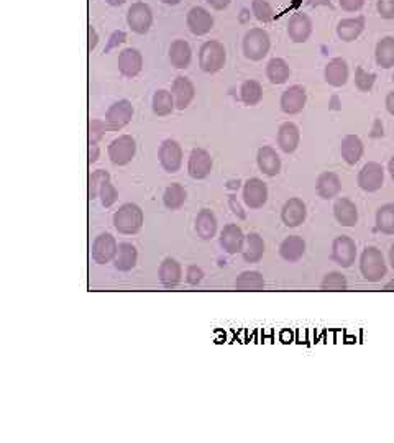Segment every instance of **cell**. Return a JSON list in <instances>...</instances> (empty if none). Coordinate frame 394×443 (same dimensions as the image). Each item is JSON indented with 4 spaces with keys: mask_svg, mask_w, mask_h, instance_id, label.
<instances>
[{
    "mask_svg": "<svg viewBox=\"0 0 394 443\" xmlns=\"http://www.w3.org/2000/svg\"><path fill=\"white\" fill-rule=\"evenodd\" d=\"M114 227L121 235H135L143 227V210L137 204H124L114 215Z\"/></svg>",
    "mask_w": 394,
    "mask_h": 443,
    "instance_id": "cell-1",
    "label": "cell"
},
{
    "mask_svg": "<svg viewBox=\"0 0 394 443\" xmlns=\"http://www.w3.org/2000/svg\"><path fill=\"white\" fill-rule=\"evenodd\" d=\"M360 271L368 282H380L386 276V263H384L383 253L375 247L364 248L362 258H360Z\"/></svg>",
    "mask_w": 394,
    "mask_h": 443,
    "instance_id": "cell-2",
    "label": "cell"
},
{
    "mask_svg": "<svg viewBox=\"0 0 394 443\" xmlns=\"http://www.w3.org/2000/svg\"><path fill=\"white\" fill-rule=\"evenodd\" d=\"M227 61V53H225L224 45L220 41L211 40L205 41L199 49V66L204 73L213 74L220 71Z\"/></svg>",
    "mask_w": 394,
    "mask_h": 443,
    "instance_id": "cell-3",
    "label": "cell"
},
{
    "mask_svg": "<svg viewBox=\"0 0 394 443\" xmlns=\"http://www.w3.org/2000/svg\"><path fill=\"white\" fill-rule=\"evenodd\" d=\"M270 35L263 28H251L243 36V53L251 61H262L270 53Z\"/></svg>",
    "mask_w": 394,
    "mask_h": 443,
    "instance_id": "cell-4",
    "label": "cell"
},
{
    "mask_svg": "<svg viewBox=\"0 0 394 443\" xmlns=\"http://www.w3.org/2000/svg\"><path fill=\"white\" fill-rule=\"evenodd\" d=\"M107 153L112 163L117 164V166H125V164L132 161L137 153L135 138L130 137V135H120L119 138L111 141Z\"/></svg>",
    "mask_w": 394,
    "mask_h": 443,
    "instance_id": "cell-5",
    "label": "cell"
},
{
    "mask_svg": "<svg viewBox=\"0 0 394 443\" xmlns=\"http://www.w3.org/2000/svg\"><path fill=\"white\" fill-rule=\"evenodd\" d=\"M127 23L132 28V32L138 35H145L153 23V12L148 3L135 2L132 3L127 12Z\"/></svg>",
    "mask_w": 394,
    "mask_h": 443,
    "instance_id": "cell-6",
    "label": "cell"
},
{
    "mask_svg": "<svg viewBox=\"0 0 394 443\" xmlns=\"http://www.w3.org/2000/svg\"><path fill=\"white\" fill-rule=\"evenodd\" d=\"M356 183L364 192H376L384 184V170L380 163L370 161L360 170Z\"/></svg>",
    "mask_w": 394,
    "mask_h": 443,
    "instance_id": "cell-7",
    "label": "cell"
},
{
    "mask_svg": "<svg viewBox=\"0 0 394 443\" xmlns=\"http://www.w3.org/2000/svg\"><path fill=\"white\" fill-rule=\"evenodd\" d=\"M158 158L163 170L170 172V174H174V172L179 171V168L183 164V148L178 141L165 140L161 143V146H159Z\"/></svg>",
    "mask_w": 394,
    "mask_h": 443,
    "instance_id": "cell-8",
    "label": "cell"
},
{
    "mask_svg": "<svg viewBox=\"0 0 394 443\" xmlns=\"http://www.w3.org/2000/svg\"><path fill=\"white\" fill-rule=\"evenodd\" d=\"M133 117V105L130 100L121 99L117 100L108 107L106 113V124L108 130H121L125 125L132 122Z\"/></svg>",
    "mask_w": 394,
    "mask_h": 443,
    "instance_id": "cell-9",
    "label": "cell"
},
{
    "mask_svg": "<svg viewBox=\"0 0 394 443\" xmlns=\"http://www.w3.org/2000/svg\"><path fill=\"white\" fill-rule=\"evenodd\" d=\"M119 245L111 234H102L92 243V260L99 264H107L115 260Z\"/></svg>",
    "mask_w": 394,
    "mask_h": 443,
    "instance_id": "cell-10",
    "label": "cell"
},
{
    "mask_svg": "<svg viewBox=\"0 0 394 443\" xmlns=\"http://www.w3.org/2000/svg\"><path fill=\"white\" fill-rule=\"evenodd\" d=\"M332 260L342 268H350L356 260V245L350 236H337L332 243Z\"/></svg>",
    "mask_w": 394,
    "mask_h": 443,
    "instance_id": "cell-11",
    "label": "cell"
},
{
    "mask_svg": "<svg viewBox=\"0 0 394 443\" xmlns=\"http://www.w3.org/2000/svg\"><path fill=\"white\" fill-rule=\"evenodd\" d=\"M268 201V185L258 177H251L243 188V202L250 209H262Z\"/></svg>",
    "mask_w": 394,
    "mask_h": 443,
    "instance_id": "cell-12",
    "label": "cell"
},
{
    "mask_svg": "<svg viewBox=\"0 0 394 443\" xmlns=\"http://www.w3.org/2000/svg\"><path fill=\"white\" fill-rule=\"evenodd\" d=\"M305 100H308V94L303 86H291L281 95V111L288 115H296L301 113L305 107Z\"/></svg>",
    "mask_w": 394,
    "mask_h": 443,
    "instance_id": "cell-13",
    "label": "cell"
},
{
    "mask_svg": "<svg viewBox=\"0 0 394 443\" xmlns=\"http://www.w3.org/2000/svg\"><path fill=\"white\" fill-rule=\"evenodd\" d=\"M212 158L202 148H194L187 163V172L192 179H205L212 171Z\"/></svg>",
    "mask_w": 394,
    "mask_h": 443,
    "instance_id": "cell-14",
    "label": "cell"
},
{
    "mask_svg": "<svg viewBox=\"0 0 394 443\" xmlns=\"http://www.w3.org/2000/svg\"><path fill=\"white\" fill-rule=\"evenodd\" d=\"M305 217H308V207L301 199H297V197H292V199H289L286 204L283 205V209H281V220L289 229H296V227H299L301 223H304Z\"/></svg>",
    "mask_w": 394,
    "mask_h": 443,
    "instance_id": "cell-15",
    "label": "cell"
},
{
    "mask_svg": "<svg viewBox=\"0 0 394 443\" xmlns=\"http://www.w3.org/2000/svg\"><path fill=\"white\" fill-rule=\"evenodd\" d=\"M312 35V20L305 14H294L288 22V36L294 43H305Z\"/></svg>",
    "mask_w": 394,
    "mask_h": 443,
    "instance_id": "cell-16",
    "label": "cell"
},
{
    "mask_svg": "<svg viewBox=\"0 0 394 443\" xmlns=\"http://www.w3.org/2000/svg\"><path fill=\"white\" fill-rule=\"evenodd\" d=\"M186 23L191 33H194L196 36H202L212 30L213 19L204 7H192L186 16Z\"/></svg>",
    "mask_w": 394,
    "mask_h": 443,
    "instance_id": "cell-17",
    "label": "cell"
},
{
    "mask_svg": "<svg viewBox=\"0 0 394 443\" xmlns=\"http://www.w3.org/2000/svg\"><path fill=\"white\" fill-rule=\"evenodd\" d=\"M171 94L174 97L176 109L184 111V109L189 107L192 99H194L196 87L194 84L191 82V79L184 78V76H179V78L174 79L173 87H171Z\"/></svg>",
    "mask_w": 394,
    "mask_h": 443,
    "instance_id": "cell-18",
    "label": "cell"
},
{
    "mask_svg": "<svg viewBox=\"0 0 394 443\" xmlns=\"http://www.w3.org/2000/svg\"><path fill=\"white\" fill-rule=\"evenodd\" d=\"M143 56L135 48H127L119 54V71L125 78H135L141 73Z\"/></svg>",
    "mask_w": 394,
    "mask_h": 443,
    "instance_id": "cell-19",
    "label": "cell"
},
{
    "mask_svg": "<svg viewBox=\"0 0 394 443\" xmlns=\"http://www.w3.org/2000/svg\"><path fill=\"white\" fill-rule=\"evenodd\" d=\"M246 236L243 235L242 229L235 223H229V225L224 227L220 234V245L229 255H237V253H242L243 245H245Z\"/></svg>",
    "mask_w": 394,
    "mask_h": 443,
    "instance_id": "cell-20",
    "label": "cell"
},
{
    "mask_svg": "<svg viewBox=\"0 0 394 443\" xmlns=\"http://www.w3.org/2000/svg\"><path fill=\"white\" fill-rule=\"evenodd\" d=\"M349 65H347L345 59L342 58H334L327 63L324 78L327 84H330L332 87H342L345 86L347 81H349Z\"/></svg>",
    "mask_w": 394,
    "mask_h": 443,
    "instance_id": "cell-21",
    "label": "cell"
},
{
    "mask_svg": "<svg viewBox=\"0 0 394 443\" xmlns=\"http://www.w3.org/2000/svg\"><path fill=\"white\" fill-rule=\"evenodd\" d=\"M158 276H159V282H161L166 289H174L183 280L181 264L173 258H166L161 264H159Z\"/></svg>",
    "mask_w": 394,
    "mask_h": 443,
    "instance_id": "cell-22",
    "label": "cell"
},
{
    "mask_svg": "<svg viewBox=\"0 0 394 443\" xmlns=\"http://www.w3.org/2000/svg\"><path fill=\"white\" fill-rule=\"evenodd\" d=\"M257 163H258L259 171H262L263 174H266L270 177L279 174L281 158H279V155L276 153L275 148H271V146L259 148L258 155H257Z\"/></svg>",
    "mask_w": 394,
    "mask_h": 443,
    "instance_id": "cell-23",
    "label": "cell"
},
{
    "mask_svg": "<svg viewBox=\"0 0 394 443\" xmlns=\"http://www.w3.org/2000/svg\"><path fill=\"white\" fill-rule=\"evenodd\" d=\"M276 140H278V146L284 153H294L301 141L299 128H297V125L292 124V122H286V124L279 126Z\"/></svg>",
    "mask_w": 394,
    "mask_h": 443,
    "instance_id": "cell-24",
    "label": "cell"
},
{
    "mask_svg": "<svg viewBox=\"0 0 394 443\" xmlns=\"http://www.w3.org/2000/svg\"><path fill=\"white\" fill-rule=\"evenodd\" d=\"M316 191L318 196L322 197V199H334V197H337L338 194L342 191V181L340 177H338L335 172H322L321 176L317 177V183H316Z\"/></svg>",
    "mask_w": 394,
    "mask_h": 443,
    "instance_id": "cell-25",
    "label": "cell"
},
{
    "mask_svg": "<svg viewBox=\"0 0 394 443\" xmlns=\"http://www.w3.org/2000/svg\"><path fill=\"white\" fill-rule=\"evenodd\" d=\"M364 27H367V20L362 15L355 19H343L337 25V36L345 43H350L362 35Z\"/></svg>",
    "mask_w": 394,
    "mask_h": 443,
    "instance_id": "cell-26",
    "label": "cell"
},
{
    "mask_svg": "<svg viewBox=\"0 0 394 443\" xmlns=\"http://www.w3.org/2000/svg\"><path fill=\"white\" fill-rule=\"evenodd\" d=\"M305 253V242L299 235H289L288 238L283 240L279 247V255L284 261L289 263H296L304 256Z\"/></svg>",
    "mask_w": 394,
    "mask_h": 443,
    "instance_id": "cell-27",
    "label": "cell"
},
{
    "mask_svg": "<svg viewBox=\"0 0 394 443\" xmlns=\"http://www.w3.org/2000/svg\"><path fill=\"white\" fill-rule=\"evenodd\" d=\"M334 215L337 222L343 227H354L358 222V209L347 197H340L334 204Z\"/></svg>",
    "mask_w": 394,
    "mask_h": 443,
    "instance_id": "cell-28",
    "label": "cell"
},
{
    "mask_svg": "<svg viewBox=\"0 0 394 443\" xmlns=\"http://www.w3.org/2000/svg\"><path fill=\"white\" fill-rule=\"evenodd\" d=\"M363 141L360 140L356 135H347L345 138L342 140V145H340V155L342 158L345 159L347 164H350V166H354L362 159L363 156Z\"/></svg>",
    "mask_w": 394,
    "mask_h": 443,
    "instance_id": "cell-29",
    "label": "cell"
},
{
    "mask_svg": "<svg viewBox=\"0 0 394 443\" xmlns=\"http://www.w3.org/2000/svg\"><path fill=\"white\" fill-rule=\"evenodd\" d=\"M265 255V240L258 234L246 235L245 245H243L242 256L246 263H258Z\"/></svg>",
    "mask_w": 394,
    "mask_h": 443,
    "instance_id": "cell-30",
    "label": "cell"
},
{
    "mask_svg": "<svg viewBox=\"0 0 394 443\" xmlns=\"http://www.w3.org/2000/svg\"><path fill=\"white\" fill-rule=\"evenodd\" d=\"M191 46L186 40H174L170 48V61L176 69H186L191 65Z\"/></svg>",
    "mask_w": 394,
    "mask_h": 443,
    "instance_id": "cell-31",
    "label": "cell"
},
{
    "mask_svg": "<svg viewBox=\"0 0 394 443\" xmlns=\"http://www.w3.org/2000/svg\"><path fill=\"white\" fill-rule=\"evenodd\" d=\"M137 261H138V251L132 243L119 245V251H117V256L114 260L115 268L119 269V271H124V273L132 271V269L137 266Z\"/></svg>",
    "mask_w": 394,
    "mask_h": 443,
    "instance_id": "cell-32",
    "label": "cell"
},
{
    "mask_svg": "<svg viewBox=\"0 0 394 443\" xmlns=\"http://www.w3.org/2000/svg\"><path fill=\"white\" fill-rule=\"evenodd\" d=\"M196 231L202 240H211L217 234V218L212 210L204 209L197 214L196 218Z\"/></svg>",
    "mask_w": 394,
    "mask_h": 443,
    "instance_id": "cell-33",
    "label": "cell"
},
{
    "mask_svg": "<svg viewBox=\"0 0 394 443\" xmlns=\"http://www.w3.org/2000/svg\"><path fill=\"white\" fill-rule=\"evenodd\" d=\"M376 65L383 69L394 67V36H384L378 41L375 49Z\"/></svg>",
    "mask_w": 394,
    "mask_h": 443,
    "instance_id": "cell-34",
    "label": "cell"
},
{
    "mask_svg": "<svg viewBox=\"0 0 394 443\" xmlns=\"http://www.w3.org/2000/svg\"><path fill=\"white\" fill-rule=\"evenodd\" d=\"M289 76H291V69H289L288 63L284 59L273 58L266 65V78L275 86H281V84L288 82Z\"/></svg>",
    "mask_w": 394,
    "mask_h": 443,
    "instance_id": "cell-35",
    "label": "cell"
},
{
    "mask_svg": "<svg viewBox=\"0 0 394 443\" xmlns=\"http://www.w3.org/2000/svg\"><path fill=\"white\" fill-rule=\"evenodd\" d=\"M186 199H187L186 189H184L183 185L178 184V183L167 185L166 191H165V196H163V202H165V205L170 210L181 209V207L184 205V202H186Z\"/></svg>",
    "mask_w": 394,
    "mask_h": 443,
    "instance_id": "cell-36",
    "label": "cell"
},
{
    "mask_svg": "<svg viewBox=\"0 0 394 443\" xmlns=\"http://www.w3.org/2000/svg\"><path fill=\"white\" fill-rule=\"evenodd\" d=\"M153 112L157 113L158 117H166V115H171L176 107V102H174V97L171 92L167 91H157L153 95Z\"/></svg>",
    "mask_w": 394,
    "mask_h": 443,
    "instance_id": "cell-37",
    "label": "cell"
},
{
    "mask_svg": "<svg viewBox=\"0 0 394 443\" xmlns=\"http://www.w3.org/2000/svg\"><path fill=\"white\" fill-rule=\"evenodd\" d=\"M235 288L238 291H262L265 288V277L258 271H245L237 277Z\"/></svg>",
    "mask_w": 394,
    "mask_h": 443,
    "instance_id": "cell-38",
    "label": "cell"
},
{
    "mask_svg": "<svg viewBox=\"0 0 394 443\" xmlns=\"http://www.w3.org/2000/svg\"><path fill=\"white\" fill-rule=\"evenodd\" d=\"M376 229L384 235H394V204H384L376 212Z\"/></svg>",
    "mask_w": 394,
    "mask_h": 443,
    "instance_id": "cell-39",
    "label": "cell"
},
{
    "mask_svg": "<svg viewBox=\"0 0 394 443\" xmlns=\"http://www.w3.org/2000/svg\"><path fill=\"white\" fill-rule=\"evenodd\" d=\"M240 99L245 105H257L263 99V87L258 81H245L240 87Z\"/></svg>",
    "mask_w": 394,
    "mask_h": 443,
    "instance_id": "cell-40",
    "label": "cell"
},
{
    "mask_svg": "<svg viewBox=\"0 0 394 443\" xmlns=\"http://www.w3.org/2000/svg\"><path fill=\"white\" fill-rule=\"evenodd\" d=\"M107 181H111V174H108L107 171L97 170L92 172L89 176V189H87V196H89L91 201L97 199L100 189H102V185L106 184Z\"/></svg>",
    "mask_w": 394,
    "mask_h": 443,
    "instance_id": "cell-41",
    "label": "cell"
},
{
    "mask_svg": "<svg viewBox=\"0 0 394 443\" xmlns=\"http://www.w3.org/2000/svg\"><path fill=\"white\" fill-rule=\"evenodd\" d=\"M251 12H253L255 19L259 20L262 23H270L275 16L273 7H271L266 0H253V3H251Z\"/></svg>",
    "mask_w": 394,
    "mask_h": 443,
    "instance_id": "cell-42",
    "label": "cell"
},
{
    "mask_svg": "<svg viewBox=\"0 0 394 443\" xmlns=\"http://www.w3.org/2000/svg\"><path fill=\"white\" fill-rule=\"evenodd\" d=\"M322 289L324 291H345L349 282H347V277L343 276L342 273L332 271L325 274V277L322 280Z\"/></svg>",
    "mask_w": 394,
    "mask_h": 443,
    "instance_id": "cell-43",
    "label": "cell"
},
{
    "mask_svg": "<svg viewBox=\"0 0 394 443\" xmlns=\"http://www.w3.org/2000/svg\"><path fill=\"white\" fill-rule=\"evenodd\" d=\"M375 81H376L375 73H368V71H364L362 66H358L355 69V86L358 91L370 92L373 86H375Z\"/></svg>",
    "mask_w": 394,
    "mask_h": 443,
    "instance_id": "cell-44",
    "label": "cell"
},
{
    "mask_svg": "<svg viewBox=\"0 0 394 443\" xmlns=\"http://www.w3.org/2000/svg\"><path fill=\"white\" fill-rule=\"evenodd\" d=\"M99 199H100V204L104 207H112L119 199V192H117L115 185L111 183V181H107L106 184L102 185V189H100V194H99Z\"/></svg>",
    "mask_w": 394,
    "mask_h": 443,
    "instance_id": "cell-45",
    "label": "cell"
},
{
    "mask_svg": "<svg viewBox=\"0 0 394 443\" xmlns=\"http://www.w3.org/2000/svg\"><path fill=\"white\" fill-rule=\"evenodd\" d=\"M107 124L102 120H91L89 122V128H87V132H89V145L91 143H99L100 140L104 138V135L107 132Z\"/></svg>",
    "mask_w": 394,
    "mask_h": 443,
    "instance_id": "cell-46",
    "label": "cell"
},
{
    "mask_svg": "<svg viewBox=\"0 0 394 443\" xmlns=\"http://www.w3.org/2000/svg\"><path fill=\"white\" fill-rule=\"evenodd\" d=\"M376 10H378L381 19H394V0H378L376 2Z\"/></svg>",
    "mask_w": 394,
    "mask_h": 443,
    "instance_id": "cell-47",
    "label": "cell"
},
{
    "mask_svg": "<svg viewBox=\"0 0 394 443\" xmlns=\"http://www.w3.org/2000/svg\"><path fill=\"white\" fill-rule=\"evenodd\" d=\"M202 277H204V273L200 268H197V266H189V268H187L186 281L189 282V284H192V286L199 284V282L202 281Z\"/></svg>",
    "mask_w": 394,
    "mask_h": 443,
    "instance_id": "cell-48",
    "label": "cell"
},
{
    "mask_svg": "<svg viewBox=\"0 0 394 443\" xmlns=\"http://www.w3.org/2000/svg\"><path fill=\"white\" fill-rule=\"evenodd\" d=\"M342 10L345 12H358L364 5V0H338Z\"/></svg>",
    "mask_w": 394,
    "mask_h": 443,
    "instance_id": "cell-49",
    "label": "cell"
},
{
    "mask_svg": "<svg viewBox=\"0 0 394 443\" xmlns=\"http://www.w3.org/2000/svg\"><path fill=\"white\" fill-rule=\"evenodd\" d=\"M229 205H230V209H232L233 215H237L238 218H242V220H245V218H246V212H245V210H243V207L240 205V202L237 201L235 196H230L229 197Z\"/></svg>",
    "mask_w": 394,
    "mask_h": 443,
    "instance_id": "cell-50",
    "label": "cell"
},
{
    "mask_svg": "<svg viewBox=\"0 0 394 443\" xmlns=\"http://www.w3.org/2000/svg\"><path fill=\"white\" fill-rule=\"evenodd\" d=\"M125 40H127V35H125V32H121V30H119V32H114V33H112V36H111V41H108V45H107V49L115 48L117 45H121Z\"/></svg>",
    "mask_w": 394,
    "mask_h": 443,
    "instance_id": "cell-51",
    "label": "cell"
},
{
    "mask_svg": "<svg viewBox=\"0 0 394 443\" xmlns=\"http://www.w3.org/2000/svg\"><path fill=\"white\" fill-rule=\"evenodd\" d=\"M87 36H89V43H87V49L92 52V49L95 48L99 43V36H97V32H95V28L89 25V28H87Z\"/></svg>",
    "mask_w": 394,
    "mask_h": 443,
    "instance_id": "cell-52",
    "label": "cell"
},
{
    "mask_svg": "<svg viewBox=\"0 0 394 443\" xmlns=\"http://www.w3.org/2000/svg\"><path fill=\"white\" fill-rule=\"evenodd\" d=\"M99 155H100V150H99L97 143H91L89 145V164L97 161Z\"/></svg>",
    "mask_w": 394,
    "mask_h": 443,
    "instance_id": "cell-53",
    "label": "cell"
},
{
    "mask_svg": "<svg viewBox=\"0 0 394 443\" xmlns=\"http://www.w3.org/2000/svg\"><path fill=\"white\" fill-rule=\"evenodd\" d=\"M384 132H383V124H381L380 118H376L375 124H373V130H371V137L373 138H380L383 137Z\"/></svg>",
    "mask_w": 394,
    "mask_h": 443,
    "instance_id": "cell-54",
    "label": "cell"
},
{
    "mask_svg": "<svg viewBox=\"0 0 394 443\" xmlns=\"http://www.w3.org/2000/svg\"><path fill=\"white\" fill-rule=\"evenodd\" d=\"M207 3L216 10H224V8L229 7L230 0H207Z\"/></svg>",
    "mask_w": 394,
    "mask_h": 443,
    "instance_id": "cell-55",
    "label": "cell"
},
{
    "mask_svg": "<svg viewBox=\"0 0 394 443\" xmlns=\"http://www.w3.org/2000/svg\"><path fill=\"white\" fill-rule=\"evenodd\" d=\"M384 104H386V111L394 117V91L389 92V94L386 95V100H384Z\"/></svg>",
    "mask_w": 394,
    "mask_h": 443,
    "instance_id": "cell-56",
    "label": "cell"
},
{
    "mask_svg": "<svg viewBox=\"0 0 394 443\" xmlns=\"http://www.w3.org/2000/svg\"><path fill=\"white\" fill-rule=\"evenodd\" d=\"M308 3L311 7H318V5L332 7V2H330V0H308Z\"/></svg>",
    "mask_w": 394,
    "mask_h": 443,
    "instance_id": "cell-57",
    "label": "cell"
},
{
    "mask_svg": "<svg viewBox=\"0 0 394 443\" xmlns=\"http://www.w3.org/2000/svg\"><path fill=\"white\" fill-rule=\"evenodd\" d=\"M330 109L332 111H340V99H338V95H332L330 97Z\"/></svg>",
    "mask_w": 394,
    "mask_h": 443,
    "instance_id": "cell-58",
    "label": "cell"
},
{
    "mask_svg": "<svg viewBox=\"0 0 394 443\" xmlns=\"http://www.w3.org/2000/svg\"><path fill=\"white\" fill-rule=\"evenodd\" d=\"M106 2L108 3V5H112V7H120V5H124V3L127 2V0H106Z\"/></svg>",
    "mask_w": 394,
    "mask_h": 443,
    "instance_id": "cell-59",
    "label": "cell"
},
{
    "mask_svg": "<svg viewBox=\"0 0 394 443\" xmlns=\"http://www.w3.org/2000/svg\"><path fill=\"white\" fill-rule=\"evenodd\" d=\"M388 171H389V174H391V179L394 181V156L391 159H389V163H388Z\"/></svg>",
    "mask_w": 394,
    "mask_h": 443,
    "instance_id": "cell-60",
    "label": "cell"
},
{
    "mask_svg": "<svg viewBox=\"0 0 394 443\" xmlns=\"http://www.w3.org/2000/svg\"><path fill=\"white\" fill-rule=\"evenodd\" d=\"M389 263H391L393 269H394V243L391 245V250H389Z\"/></svg>",
    "mask_w": 394,
    "mask_h": 443,
    "instance_id": "cell-61",
    "label": "cell"
},
{
    "mask_svg": "<svg viewBox=\"0 0 394 443\" xmlns=\"http://www.w3.org/2000/svg\"><path fill=\"white\" fill-rule=\"evenodd\" d=\"M163 3H166V5H178L179 2H181V0H161Z\"/></svg>",
    "mask_w": 394,
    "mask_h": 443,
    "instance_id": "cell-62",
    "label": "cell"
},
{
    "mask_svg": "<svg viewBox=\"0 0 394 443\" xmlns=\"http://www.w3.org/2000/svg\"><path fill=\"white\" fill-rule=\"evenodd\" d=\"M393 82H394V74H393Z\"/></svg>",
    "mask_w": 394,
    "mask_h": 443,
    "instance_id": "cell-63",
    "label": "cell"
}]
</instances>
